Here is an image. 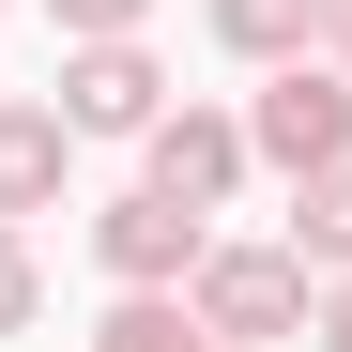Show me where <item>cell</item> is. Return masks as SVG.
<instances>
[{
	"label": "cell",
	"instance_id": "6",
	"mask_svg": "<svg viewBox=\"0 0 352 352\" xmlns=\"http://www.w3.org/2000/svg\"><path fill=\"white\" fill-rule=\"evenodd\" d=\"M62 168H77V123L0 92V214H46V199H62Z\"/></svg>",
	"mask_w": 352,
	"mask_h": 352
},
{
	"label": "cell",
	"instance_id": "3",
	"mask_svg": "<svg viewBox=\"0 0 352 352\" xmlns=\"http://www.w3.org/2000/svg\"><path fill=\"white\" fill-rule=\"evenodd\" d=\"M199 245H214L199 199H168V184H123V199L92 214V261L123 276V291H184V276H199Z\"/></svg>",
	"mask_w": 352,
	"mask_h": 352
},
{
	"label": "cell",
	"instance_id": "7",
	"mask_svg": "<svg viewBox=\"0 0 352 352\" xmlns=\"http://www.w3.org/2000/svg\"><path fill=\"white\" fill-rule=\"evenodd\" d=\"M291 261H307V276H352V153L291 184Z\"/></svg>",
	"mask_w": 352,
	"mask_h": 352
},
{
	"label": "cell",
	"instance_id": "5",
	"mask_svg": "<svg viewBox=\"0 0 352 352\" xmlns=\"http://www.w3.org/2000/svg\"><path fill=\"white\" fill-rule=\"evenodd\" d=\"M153 107H168V77H153L138 31H92L77 62H62V123H77V138H138Z\"/></svg>",
	"mask_w": 352,
	"mask_h": 352
},
{
	"label": "cell",
	"instance_id": "13",
	"mask_svg": "<svg viewBox=\"0 0 352 352\" xmlns=\"http://www.w3.org/2000/svg\"><path fill=\"white\" fill-rule=\"evenodd\" d=\"M322 62H352V0H322Z\"/></svg>",
	"mask_w": 352,
	"mask_h": 352
},
{
	"label": "cell",
	"instance_id": "11",
	"mask_svg": "<svg viewBox=\"0 0 352 352\" xmlns=\"http://www.w3.org/2000/svg\"><path fill=\"white\" fill-rule=\"evenodd\" d=\"M46 16H62V31L92 46V31H138V16H153V0H46Z\"/></svg>",
	"mask_w": 352,
	"mask_h": 352
},
{
	"label": "cell",
	"instance_id": "14",
	"mask_svg": "<svg viewBox=\"0 0 352 352\" xmlns=\"http://www.w3.org/2000/svg\"><path fill=\"white\" fill-rule=\"evenodd\" d=\"M214 352H261V337H214Z\"/></svg>",
	"mask_w": 352,
	"mask_h": 352
},
{
	"label": "cell",
	"instance_id": "9",
	"mask_svg": "<svg viewBox=\"0 0 352 352\" xmlns=\"http://www.w3.org/2000/svg\"><path fill=\"white\" fill-rule=\"evenodd\" d=\"M92 352H214V337H199V307H184V291H123V307L92 322Z\"/></svg>",
	"mask_w": 352,
	"mask_h": 352
},
{
	"label": "cell",
	"instance_id": "10",
	"mask_svg": "<svg viewBox=\"0 0 352 352\" xmlns=\"http://www.w3.org/2000/svg\"><path fill=\"white\" fill-rule=\"evenodd\" d=\"M31 307H46V276H31V230H16V214H0V337H16Z\"/></svg>",
	"mask_w": 352,
	"mask_h": 352
},
{
	"label": "cell",
	"instance_id": "4",
	"mask_svg": "<svg viewBox=\"0 0 352 352\" xmlns=\"http://www.w3.org/2000/svg\"><path fill=\"white\" fill-rule=\"evenodd\" d=\"M138 153H153L138 184H168V199H199V214H214V199H230V184H245V168H261V153H245V123H230V107H153V123H138Z\"/></svg>",
	"mask_w": 352,
	"mask_h": 352
},
{
	"label": "cell",
	"instance_id": "2",
	"mask_svg": "<svg viewBox=\"0 0 352 352\" xmlns=\"http://www.w3.org/2000/svg\"><path fill=\"white\" fill-rule=\"evenodd\" d=\"M184 307H199V337H291L307 322V261L291 245H199Z\"/></svg>",
	"mask_w": 352,
	"mask_h": 352
},
{
	"label": "cell",
	"instance_id": "12",
	"mask_svg": "<svg viewBox=\"0 0 352 352\" xmlns=\"http://www.w3.org/2000/svg\"><path fill=\"white\" fill-rule=\"evenodd\" d=\"M322 352H352V276H337V291H322Z\"/></svg>",
	"mask_w": 352,
	"mask_h": 352
},
{
	"label": "cell",
	"instance_id": "8",
	"mask_svg": "<svg viewBox=\"0 0 352 352\" xmlns=\"http://www.w3.org/2000/svg\"><path fill=\"white\" fill-rule=\"evenodd\" d=\"M214 46H230V62H307V46H322V0H214Z\"/></svg>",
	"mask_w": 352,
	"mask_h": 352
},
{
	"label": "cell",
	"instance_id": "1",
	"mask_svg": "<svg viewBox=\"0 0 352 352\" xmlns=\"http://www.w3.org/2000/svg\"><path fill=\"white\" fill-rule=\"evenodd\" d=\"M245 153L291 168V184L337 168V153H352V62H322V46H307V62H276V92L245 107Z\"/></svg>",
	"mask_w": 352,
	"mask_h": 352
}]
</instances>
